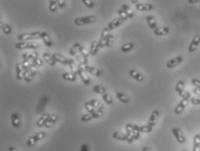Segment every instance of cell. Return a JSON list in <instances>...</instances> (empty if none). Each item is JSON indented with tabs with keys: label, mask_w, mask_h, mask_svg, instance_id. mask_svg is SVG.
Returning a JSON list of instances; mask_svg holds the SVG:
<instances>
[{
	"label": "cell",
	"mask_w": 200,
	"mask_h": 151,
	"mask_svg": "<svg viewBox=\"0 0 200 151\" xmlns=\"http://www.w3.org/2000/svg\"><path fill=\"white\" fill-rule=\"evenodd\" d=\"M46 137V134H45V132L44 131H40V132H37L36 134H35L34 135H32L30 136V138L27 140V146L28 147H33V146H35L36 145V143L37 142H39L41 140H43Z\"/></svg>",
	"instance_id": "1"
},
{
	"label": "cell",
	"mask_w": 200,
	"mask_h": 151,
	"mask_svg": "<svg viewBox=\"0 0 200 151\" xmlns=\"http://www.w3.org/2000/svg\"><path fill=\"white\" fill-rule=\"evenodd\" d=\"M41 38V32H30L23 33L17 36V39L21 42L29 41V40H35Z\"/></svg>",
	"instance_id": "2"
},
{
	"label": "cell",
	"mask_w": 200,
	"mask_h": 151,
	"mask_svg": "<svg viewBox=\"0 0 200 151\" xmlns=\"http://www.w3.org/2000/svg\"><path fill=\"white\" fill-rule=\"evenodd\" d=\"M190 99H191V94L189 93V94L186 95L184 97L182 98V100L178 103V105H177L175 110H174V113L176 115L181 114V113L184 111V108L186 107L187 103H188L189 101H190Z\"/></svg>",
	"instance_id": "3"
},
{
	"label": "cell",
	"mask_w": 200,
	"mask_h": 151,
	"mask_svg": "<svg viewBox=\"0 0 200 151\" xmlns=\"http://www.w3.org/2000/svg\"><path fill=\"white\" fill-rule=\"evenodd\" d=\"M95 22H96V17L95 16L81 17H76L75 19V24L76 25H90Z\"/></svg>",
	"instance_id": "4"
},
{
	"label": "cell",
	"mask_w": 200,
	"mask_h": 151,
	"mask_svg": "<svg viewBox=\"0 0 200 151\" xmlns=\"http://www.w3.org/2000/svg\"><path fill=\"white\" fill-rule=\"evenodd\" d=\"M17 50H24V49H30V50H36L39 48V45H36L35 43H30V42H18L15 45Z\"/></svg>",
	"instance_id": "5"
},
{
	"label": "cell",
	"mask_w": 200,
	"mask_h": 151,
	"mask_svg": "<svg viewBox=\"0 0 200 151\" xmlns=\"http://www.w3.org/2000/svg\"><path fill=\"white\" fill-rule=\"evenodd\" d=\"M52 56L55 59V61L57 62V63H60L62 64H64V65L72 66L73 63H74L72 59H68V58L63 57L62 55H59V54H52Z\"/></svg>",
	"instance_id": "6"
},
{
	"label": "cell",
	"mask_w": 200,
	"mask_h": 151,
	"mask_svg": "<svg viewBox=\"0 0 200 151\" xmlns=\"http://www.w3.org/2000/svg\"><path fill=\"white\" fill-rule=\"evenodd\" d=\"M48 100H49V98L47 96H44V97H42V98L39 100V102H38V103H37V105H36V114H41V113H43L44 108H45L46 104H47V102H48Z\"/></svg>",
	"instance_id": "7"
},
{
	"label": "cell",
	"mask_w": 200,
	"mask_h": 151,
	"mask_svg": "<svg viewBox=\"0 0 200 151\" xmlns=\"http://www.w3.org/2000/svg\"><path fill=\"white\" fill-rule=\"evenodd\" d=\"M184 85H185V83H184V81H179V82H178V83L175 86V91H176L178 95L181 97L183 98L186 95L189 94V92L187 91H185L184 90Z\"/></svg>",
	"instance_id": "8"
},
{
	"label": "cell",
	"mask_w": 200,
	"mask_h": 151,
	"mask_svg": "<svg viewBox=\"0 0 200 151\" xmlns=\"http://www.w3.org/2000/svg\"><path fill=\"white\" fill-rule=\"evenodd\" d=\"M84 71H86L84 69V65L79 64V65H78V69H77V74L79 75V77H80L81 81L83 82L84 84L89 85V84H90V80H89V78H87V77L85 76Z\"/></svg>",
	"instance_id": "9"
},
{
	"label": "cell",
	"mask_w": 200,
	"mask_h": 151,
	"mask_svg": "<svg viewBox=\"0 0 200 151\" xmlns=\"http://www.w3.org/2000/svg\"><path fill=\"white\" fill-rule=\"evenodd\" d=\"M182 62H183V57H180V56H178V57H173V58H172V59H170V60L166 62V67L168 69H172V68H174V67L179 65Z\"/></svg>",
	"instance_id": "10"
},
{
	"label": "cell",
	"mask_w": 200,
	"mask_h": 151,
	"mask_svg": "<svg viewBox=\"0 0 200 151\" xmlns=\"http://www.w3.org/2000/svg\"><path fill=\"white\" fill-rule=\"evenodd\" d=\"M109 29L108 27H105L102 31H101V35H100V41H99V44H100V48H103L106 46V43H107V38H108V35L110 34L109 33Z\"/></svg>",
	"instance_id": "11"
},
{
	"label": "cell",
	"mask_w": 200,
	"mask_h": 151,
	"mask_svg": "<svg viewBox=\"0 0 200 151\" xmlns=\"http://www.w3.org/2000/svg\"><path fill=\"white\" fill-rule=\"evenodd\" d=\"M128 74H129V76H130L131 78H133L134 80H136L137 82H143V81H144V76L141 73H140L136 69H130V70L128 71Z\"/></svg>",
	"instance_id": "12"
},
{
	"label": "cell",
	"mask_w": 200,
	"mask_h": 151,
	"mask_svg": "<svg viewBox=\"0 0 200 151\" xmlns=\"http://www.w3.org/2000/svg\"><path fill=\"white\" fill-rule=\"evenodd\" d=\"M200 44V36L198 35H197L195 37H193V39H192V41L191 42V44L189 45V52L190 53H192V52H194L195 50H197V48L198 47V45Z\"/></svg>",
	"instance_id": "13"
},
{
	"label": "cell",
	"mask_w": 200,
	"mask_h": 151,
	"mask_svg": "<svg viewBox=\"0 0 200 151\" xmlns=\"http://www.w3.org/2000/svg\"><path fill=\"white\" fill-rule=\"evenodd\" d=\"M159 116H160V111L158 110H154L152 112V114L150 116V118L148 120V125H150V126L154 127L155 126V124H156L157 121H158V118H159Z\"/></svg>",
	"instance_id": "14"
},
{
	"label": "cell",
	"mask_w": 200,
	"mask_h": 151,
	"mask_svg": "<svg viewBox=\"0 0 200 151\" xmlns=\"http://www.w3.org/2000/svg\"><path fill=\"white\" fill-rule=\"evenodd\" d=\"M140 133H141V132L140 131V126H138V125H136V124H135V128H134V130L133 131L132 135L130 136V138L128 139L127 142H128V143H133V142H134L135 140H138V139L140 138Z\"/></svg>",
	"instance_id": "15"
},
{
	"label": "cell",
	"mask_w": 200,
	"mask_h": 151,
	"mask_svg": "<svg viewBox=\"0 0 200 151\" xmlns=\"http://www.w3.org/2000/svg\"><path fill=\"white\" fill-rule=\"evenodd\" d=\"M172 132L173 135H174V137L176 138V140L179 142V143H184L185 142V138H184V136L183 135V134L181 133V131L179 130V129H177V128H173L172 130Z\"/></svg>",
	"instance_id": "16"
},
{
	"label": "cell",
	"mask_w": 200,
	"mask_h": 151,
	"mask_svg": "<svg viewBox=\"0 0 200 151\" xmlns=\"http://www.w3.org/2000/svg\"><path fill=\"white\" fill-rule=\"evenodd\" d=\"M36 69H29V70L24 71V81H26L27 83H30V81H31L32 79L34 78V77L36 76Z\"/></svg>",
	"instance_id": "17"
},
{
	"label": "cell",
	"mask_w": 200,
	"mask_h": 151,
	"mask_svg": "<svg viewBox=\"0 0 200 151\" xmlns=\"http://www.w3.org/2000/svg\"><path fill=\"white\" fill-rule=\"evenodd\" d=\"M24 69L21 63H18L16 64V78L17 80H22L24 78Z\"/></svg>",
	"instance_id": "18"
},
{
	"label": "cell",
	"mask_w": 200,
	"mask_h": 151,
	"mask_svg": "<svg viewBox=\"0 0 200 151\" xmlns=\"http://www.w3.org/2000/svg\"><path fill=\"white\" fill-rule=\"evenodd\" d=\"M124 22V20L121 18V17H118V18H115V19H114L112 20L108 25V28L109 30H114V29L117 28V27H119L122 23Z\"/></svg>",
	"instance_id": "19"
},
{
	"label": "cell",
	"mask_w": 200,
	"mask_h": 151,
	"mask_svg": "<svg viewBox=\"0 0 200 151\" xmlns=\"http://www.w3.org/2000/svg\"><path fill=\"white\" fill-rule=\"evenodd\" d=\"M49 116H50V115L49 114V113H44V114L41 116L40 118L37 120V122H36V126L38 127V128H42V127L45 126V124L47 123V121H48Z\"/></svg>",
	"instance_id": "20"
},
{
	"label": "cell",
	"mask_w": 200,
	"mask_h": 151,
	"mask_svg": "<svg viewBox=\"0 0 200 151\" xmlns=\"http://www.w3.org/2000/svg\"><path fill=\"white\" fill-rule=\"evenodd\" d=\"M11 122L13 128H18L20 126V117H19V115L16 114V113H12L11 115Z\"/></svg>",
	"instance_id": "21"
},
{
	"label": "cell",
	"mask_w": 200,
	"mask_h": 151,
	"mask_svg": "<svg viewBox=\"0 0 200 151\" xmlns=\"http://www.w3.org/2000/svg\"><path fill=\"white\" fill-rule=\"evenodd\" d=\"M84 69H85V70H86V72L91 74V75H93V76H95V77H100V75H101V71H100V69H96V68H95V67H91V66L85 65Z\"/></svg>",
	"instance_id": "22"
},
{
	"label": "cell",
	"mask_w": 200,
	"mask_h": 151,
	"mask_svg": "<svg viewBox=\"0 0 200 151\" xmlns=\"http://www.w3.org/2000/svg\"><path fill=\"white\" fill-rule=\"evenodd\" d=\"M135 9L140 12H148V11H152L153 6L150 4H137L135 5Z\"/></svg>",
	"instance_id": "23"
},
{
	"label": "cell",
	"mask_w": 200,
	"mask_h": 151,
	"mask_svg": "<svg viewBox=\"0 0 200 151\" xmlns=\"http://www.w3.org/2000/svg\"><path fill=\"white\" fill-rule=\"evenodd\" d=\"M43 57H44V61L46 62L49 65H50V66L55 65L56 61H55V59H54V57H53L52 55H50V54L48 53V52H44V53H43Z\"/></svg>",
	"instance_id": "24"
},
{
	"label": "cell",
	"mask_w": 200,
	"mask_h": 151,
	"mask_svg": "<svg viewBox=\"0 0 200 151\" xmlns=\"http://www.w3.org/2000/svg\"><path fill=\"white\" fill-rule=\"evenodd\" d=\"M41 38H42V40L44 41V45H46L47 47H51L53 45L52 41H51V39H50V37H49L48 33L45 32H41Z\"/></svg>",
	"instance_id": "25"
},
{
	"label": "cell",
	"mask_w": 200,
	"mask_h": 151,
	"mask_svg": "<svg viewBox=\"0 0 200 151\" xmlns=\"http://www.w3.org/2000/svg\"><path fill=\"white\" fill-rule=\"evenodd\" d=\"M154 34L156 36H164V35H166L170 32V29L168 27H158L157 29L154 30Z\"/></svg>",
	"instance_id": "26"
},
{
	"label": "cell",
	"mask_w": 200,
	"mask_h": 151,
	"mask_svg": "<svg viewBox=\"0 0 200 151\" xmlns=\"http://www.w3.org/2000/svg\"><path fill=\"white\" fill-rule=\"evenodd\" d=\"M112 137L115 140H118V141H123V142H127L128 141V136L127 135H125L123 133L121 132H119V131H115L112 134Z\"/></svg>",
	"instance_id": "27"
},
{
	"label": "cell",
	"mask_w": 200,
	"mask_h": 151,
	"mask_svg": "<svg viewBox=\"0 0 200 151\" xmlns=\"http://www.w3.org/2000/svg\"><path fill=\"white\" fill-rule=\"evenodd\" d=\"M100 48V44H99V42H97V41L93 42L92 45H91V46H90L89 54H90L91 56H95Z\"/></svg>",
	"instance_id": "28"
},
{
	"label": "cell",
	"mask_w": 200,
	"mask_h": 151,
	"mask_svg": "<svg viewBox=\"0 0 200 151\" xmlns=\"http://www.w3.org/2000/svg\"><path fill=\"white\" fill-rule=\"evenodd\" d=\"M147 22L148 25H149V27L152 29V30H155V29H157L158 27H157V22L156 20H155V18L153 17L152 16H147Z\"/></svg>",
	"instance_id": "29"
},
{
	"label": "cell",
	"mask_w": 200,
	"mask_h": 151,
	"mask_svg": "<svg viewBox=\"0 0 200 151\" xmlns=\"http://www.w3.org/2000/svg\"><path fill=\"white\" fill-rule=\"evenodd\" d=\"M58 120V116H56V115H51L49 117L48 121H47V123L45 124V128H49V127L53 126L55 123H56V121Z\"/></svg>",
	"instance_id": "30"
},
{
	"label": "cell",
	"mask_w": 200,
	"mask_h": 151,
	"mask_svg": "<svg viewBox=\"0 0 200 151\" xmlns=\"http://www.w3.org/2000/svg\"><path fill=\"white\" fill-rule=\"evenodd\" d=\"M116 97L122 103H128V102H130V99H129L128 96H126V95L121 93V92H117L116 93Z\"/></svg>",
	"instance_id": "31"
},
{
	"label": "cell",
	"mask_w": 200,
	"mask_h": 151,
	"mask_svg": "<svg viewBox=\"0 0 200 151\" xmlns=\"http://www.w3.org/2000/svg\"><path fill=\"white\" fill-rule=\"evenodd\" d=\"M80 46L81 45L79 43L74 44V45L71 46V48L69 50V55H70L71 57L77 55V54L79 53V50H80Z\"/></svg>",
	"instance_id": "32"
},
{
	"label": "cell",
	"mask_w": 200,
	"mask_h": 151,
	"mask_svg": "<svg viewBox=\"0 0 200 151\" xmlns=\"http://www.w3.org/2000/svg\"><path fill=\"white\" fill-rule=\"evenodd\" d=\"M192 151H200V137L198 134H197V135L194 136Z\"/></svg>",
	"instance_id": "33"
},
{
	"label": "cell",
	"mask_w": 200,
	"mask_h": 151,
	"mask_svg": "<svg viewBox=\"0 0 200 151\" xmlns=\"http://www.w3.org/2000/svg\"><path fill=\"white\" fill-rule=\"evenodd\" d=\"M62 78L68 82H76V74L74 73H63Z\"/></svg>",
	"instance_id": "34"
},
{
	"label": "cell",
	"mask_w": 200,
	"mask_h": 151,
	"mask_svg": "<svg viewBox=\"0 0 200 151\" xmlns=\"http://www.w3.org/2000/svg\"><path fill=\"white\" fill-rule=\"evenodd\" d=\"M22 57L24 60H29V61H32L33 59H35L36 57H38V54L36 52H30V53H24L22 55Z\"/></svg>",
	"instance_id": "35"
},
{
	"label": "cell",
	"mask_w": 200,
	"mask_h": 151,
	"mask_svg": "<svg viewBox=\"0 0 200 151\" xmlns=\"http://www.w3.org/2000/svg\"><path fill=\"white\" fill-rule=\"evenodd\" d=\"M134 128H135V124H133V123H128L126 125V131H127V136H128V140L130 138V136L132 135L133 131L134 130Z\"/></svg>",
	"instance_id": "36"
},
{
	"label": "cell",
	"mask_w": 200,
	"mask_h": 151,
	"mask_svg": "<svg viewBox=\"0 0 200 151\" xmlns=\"http://www.w3.org/2000/svg\"><path fill=\"white\" fill-rule=\"evenodd\" d=\"M93 90H94L95 93H97V94L103 95L105 94V93H107V90H106V88L101 85H95L94 87H93Z\"/></svg>",
	"instance_id": "37"
},
{
	"label": "cell",
	"mask_w": 200,
	"mask_h": 151,
	"mask_svg": "<svg viewBox=\"0 0 200 151\" xmlns=\"http://www.w3.org/2000/svg\"><path fill=\"white\" fill-rule=\"evenodd\" d=\"M121 8L123 9V11H124L126 14H127V16L128 17V18H133V16H134V14L132 12V10L129 8V6H128V4H122V6H121Z\"/></svg>",
	"instance_id": "38"
},
{
	"label": "cell",
	"mask_w": 200,
	"mask_h": 151,
	"mask_svg": "<svg viewBox=\"0 0 200 151\" xmlns=\"http://www.w3.org/2000/svg\"><path fill=\"white\" fill-rule=\"evenodd\" d=\"M133 46H134L133 44L131 43V42H129V43H127V44H125L124 45H122V46H121V48H120V50H121V51H122V52L126 53V52H128V51H130L131 50H133Z\"/></svg>",
	"instance_id": "39"
},
{
	"label": "cell",
	"mask_w": 200,
	"mask_h": 151,
	"mask_svg": "<svg viewBox=\"0 0 200 151\" xmlns=\"http://www.w3.org/2000/svg\"><path fill=\"white\" fill-rule=\"evenodd\" d=\"M22 65H23V68H24V71L29 70V69H33V67H34V66H36L32 64L31 61H29V60H24L23 63H22Z\"/></svg>",
	"instance_id": "40"
},
{
	"label": "cell",
	"mask_w": 200,
	"mask_h": 151,
	"mask_svg": "<svg viewBox=\"0 0 200 151\" xmlns=\"http://www.w3.org/2000/svg\"><path fill=\"white\" fill-rule=\"evenodd\" d=\"M1 29H2L3 32L5 35H7V36L12 34V27H11V25H7V24H2L1 25Z\"/></svg>",
	"instance_id": "41"
},
{
	"label": "cell",
	"mask_w": 200,
	"mask_h": 151,
	"mask_svg": "<svg viewBox=\"0 0 200 151\" xmlns=\"http://www.w3.org/2000/svg\"><path fill=\"white\" fill-rule=\"evenodd\" d=\"M84 107L86 110L88 111V113H90V114H94L95 112L96 109L95 107L93 106L92 104H91V102H86L84 103Z\"/></svg>",
	"instance_id": "42"
},
{
	"label": "cell",
	"mask_w": 200,
	"mask_h": 151,
	"mask_svg": "<svg viewBox=\"0 0 200 151\" xmlns=\"http://www.w3.org/2000/svg\"><path fill=\"white\" fill-rule=\"evenodd\" d=\"M101 97H102V100L104 101L105 103H107L108 105H111L113 103L112 97H111L108 93H105V94L101 95Z\"/></svg>",
	"instance_id": "43"
},
{
	"label": "cell",
	"mask_w": 200,
	"mask_h": 151,
	"mask_svg": "<svg viewBox=\"0 0 200 151\" xmlns=\"http://www.w3.org/2000/svg\"><path fill=\"white\" fill-rule=\"evenodd\" d=\"M57 0H49V11L51 12H55L57 8Z\"/></svg>",
	"instance_id": "44"
},
{
	"label": "cell",
	"mask_w": 200,
	"mask_h": 151,
	"mask_svg": "<svg viewBox=\"0 0 200 151\" xmlns=\"http://www.w3.org/2000/svg\"><path fill=\"white\" fill-rule=\"evenodd\" d=\"M93 118H94V116H93V114L88 113V114L83 115V116L81 117V122H83V123H87V122L91 121Z\"/></svg>",
	"instance_id": "45"
},
{
	"label": "cell",
	"mask_w": 200,
	"mask_h": 151,
	"mask_svg": "<svg viewBox=\"0 0 200 151\" xmlns=\"http://www.w3.org/2000/svg\"><path fill=\"white\" fill-rule=\"evenodd\" d=\"M152 127L150 125H143V126H140V131L142 133H150L152 132Z\"/></svg>",
	"instance_id": "46"
},
{
	"label": "cell",
	"mask_w": 200,
	"mask_h": 151,
	"mask_svg": "<svg viewBox=\"0 0 200 151\" xmlns=\"http://www.w3.org/2000/svg\"><path fill=\"white\" fill-rule=\"evenodd\" d=\"M102 114H103V107L100 106V108L96 109L95 112L93 114V116H94V118H98V117L101 116Z\"/></svg>",
	"instance_id": "47"
},
{
	"label": "cell",
	"mask_w": 200,
	"mask_h": 151,
	"mask_svg": "<svg viewBox=\"0 0 200 151\" xmlns=\"http://www.w3.org/2000/svg\"><path fill=\"white\" fill-rule=\"evenodd\" d=\"M118 15H119L120 17H121V18H122L124 21H126L128 18V17L127 16V14H126V12L123 11V9L122 8H120L118 10Z\"/></svg>",
	"instance_id": "48"
},
{
	"label": "cell",
	"mask_w": 200,
	"mask_h": 151,
	"mask_svg": "<svg viewBox=\"0 0 200 151\" xmlns=\"http://www.w3.org/2000/svg\"><path fill=\"white\" fill-rule=\"evenodd\" d=\"M114 35L112 34H109L108 35V38H107V43H106V46L107 47H109V46H111L113 43H114Z\"/></svg>",
	"instance_id": "49"
},
{
	"label": "cell",
	"mask_w": 200,
	"mask_h": 151,
	"mask_svg": "<svg viewBox=\"0 0 200 151\" xmlns=\"http://www.w3.org/2000/svg\"><path fill=\"white\" fill-rule=\"evenodd\" d=\"M82 2H83V4L89 9H93L95 7V4H94V2H93L92 0H82Z\"/></svg>",
	"instance_id": "50"
},
{
	"label": "cell",
	"mask_w": 200,
	"mask_h": 151,
	"mask_svg": "<svg viewBox=\"0 0 200 151\" xmlns=\"http://www.w3.org/2000/svg\"><path fill=\"white\" fill-rule=\"evenodd\" d=\"M31 62H32V64L36 66H42L43 65V64H44V62L42 61L39 57H36V58H35V59H33Z\"/></svg>",
	"instance_id": "51"
},
{
	"label": "cell",
	"mask_w": 200,
	"mask_h": 151,
	"mask_svg": "<svg viewBox=\"0 0 200 151\" xmlns=\"http://www.w3.org/2000/svg\"><path fill=\"white\" fill-rule=\"evenodd\" d=\"M191 82H192V85L195 86V88H198V89H199L200 90V80L199 79H198V78H192Z\"/></svg>",
	"instance_id": "52"
},
{
	"label": "cell",
	"mask_w": 200,
	"mask_h": 151,
	"mask_svg": "<svg viewBox=\"0 0 200 151\" xmlns=\"http://www.w3.org/2000/svg\"><path fill=\"white\" fill-rule=\"evenodd\" d=\"M190 101L193 105H199L200 104V97H192L190 99Z\"/></svg>",
	"instance_id": "53"
},
{
	"label": "cell",
	"mask_w": 200,
	"mask_h": 151,
	"mask_svg": "<svg viewBox=\"0 0 200 151\" xmlns=\"http://www.w3.org/2000/svg\"><path fill=\"white\" fill-rule=\"evenodd\" d=\"M90 102H91V104H92L93 106L95 107V109H98V108H100L101 105H100V103L97 100H95V99H92L91 101H90Z\"/></svg>",
	"instance_id": "54"
},
{
	"label": "cell",
	"mask_w": 200,
	"mask_h": 151,
	"mask_svg": "<svg viewBox=\"0 0 200 151\" xmlns=\"http://www.w3.org/2000/svg\"><path fill=\"white\" fill-rule=\"evenodd\" d=\"M57 4H58V7H59V8H64L65 5H66L65 0H57Z\"/></svg>",
	"instance_id": "55"
},
{
	"label": "cell",
	"mask_w": 200,
	"mask_h": 151,
	"mask_svg": "<svg viewBox=\"0 0 200 151\" xmlns=\"http://www.w3.org/2000/svg\"><path fill=\"white\" fill-rule=\"evenodd\" d=\"M88 144H82L81 146L80 151H88Z\"/></svg>",
	"instance_id": "56"
},
{
	"label": "cell",
	"mask_w": 200,
	"mask_h": 151,
	"mask_svg": "<svg viewBox=\"0 0 200 151\" xmlns=\"http://www.w3.org/2000/svg\"><path fill=\"white\" fill-rule=\"evenodd\" d=\"M193 92L195 93V94L198 97H200V90L199 89H198V88H195L194 90H193Z\"/></svg>",
	"instance_id": "57"
},
{
	"label": "cell",
	"mask_w": 200,
	"mask_h": 151,
	"mask_svg": "<svg viewBox=\"0 0 200 151\" xmlns=\"http://www.w3.org/2000/svg\"><path fill=\"white\" fill-rule=\"evenodd\" d=\"M188 2L190 4H196V3L200 2V0H188Z\"/></svg>",
	"instance_id": "58"
},
{
	"label": "cell",
	"mask_w": 200,
	"mask_h": 151,
	"mask_svg": "<svg viewBox=\"0 0 200 151\" xmlns=\"http://www.w3.org/2000/svg\"><path fill=\"white\" fill-rule=\"evenodd\" d=\"M8 151H17L14 147H10L8 149Z\"/></svg>",
	"instance_id": "59"
},
{
	"label": "cell",
	"mask_w": 200,
	"mask_h": 151,
	"mask_svg": "<svg viewBox=\"0 0 200 151\" xmlns=\"http://www.w3.org/2000/svg\"><path fill=\"white\" fill-rule=\"evenodd\" d=\"M142 151H151V150H150L147 147H144L143 149H142Z\"/></svg>",
	"instance_id": "60"
},
{
	"label": "cell",
	"mask_w": 200,
	"mask_h": 151,
	"mask_svg": "<svg viewBox=\"0 0 200 151\" xmlns=\"http://www.w3.org/2000/svg\"><path fill=\"white\" fill-rule=\"evenodd\" d=\"M131 2H132V4H137V2H138V0H131Z\"/></svg>",
	"instance_id": "61"
},
{
	"label": "cell",
	"mask_w": 200,
	"mask_h": 151,
	"mask_svg": "<svg viewBox=\"0 0 200 151\" xmlns=\"http://www.w3.org/2000/svg\"><path fill=\"white\" fill-rule=\"evenodd\" d=\"M182 151H187V150H186V149H184V150H182Z\"/></svg>",
	"instance_id": "62"
},
{
	"label": "cell",
	"mask_w": 200,
	"mask_h": 151,
	"mask_svg": "<svg viewBox=\"0 0 200 151\" xmlns=\"http://www.w3.org/2000/svg\"><path fill=\"white\" fill-rule=\"evenodd\" d=\"M198 135H199V137H200V132H199V133H198Z\"/></svg>",
	"instance_id": "63"
}]
</instances>
